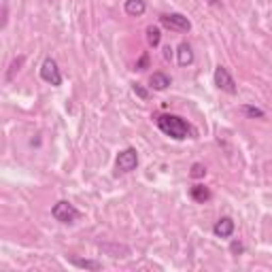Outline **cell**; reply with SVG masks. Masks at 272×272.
I'll list each match as a JSON object with an SVG mask.
<instances>
[{"instance_id":"obj_7","label":"cell","mask_w":272,"mask_h":272,"mask_svg":"<svg viewBox=\"0 0 272 272\" xmlns=\"http://www.w3.org/2000/svg\"><path fill=\"white\" fill-rule=\"evenodd\" d=\"M100 253L111 255V257H126V255H130V247L119 245V243H105V245H100Z\"/></svg>"},{"instance_id":"obj_5","label":"cell","mask_w":272,"mask_h":272,"mask_svg":"<svg viewBox=\"0 0 272 272\" xmlns=\"http://www.w3.org/2000/svg\"><path fill=\"white\" fill-rule=\"evenodd\" d=\"M41 77H43V81H47L51 83V85H62V73H60V68H57V62L54 60V57H47V60L43 62V66H41Z\"/></svg>"},{"instance_id":"obj_8","label":"cell","mask_w":272,"mask_h":272,"mask_svg":"<svg viewBox=\"0 0 272 272\" xmlns=\"http://www.w3.org/2000/svg\"><path fill=\"white\" fill-rule=\"evenodd\" d=\"M213 232H215V236H219V238H230L232 234H234V221H232L230 217H221L215 223Z\"/></svg>"},{"instance_id":"obj_12","label":"cell","mask_w":272,"mask_h":272,"mask_svg":"<svg viewBox=\"0 0 272 272\" xmlns=\"http://www.w3.org/2000/svg\"><path fill=\"white\" fill-rule=\"evenodd\" d=\"M190 193H191V198L196 200V202H200V204L209 202V200H211V196H213V193H211V190H209V187H204V185H193Z\"/></svg>"},{"instance_id":"obj_16","label":"cell","mask_w":272,"mask_h":272,"mask_svg":"<svg viewBox=\"0 0 272 272\" xmlns=\"http://www.w3.org/2000/svg\"><path fill=\"white\" fill-rule=\"evenodd\" d=\"M190 174H191L193 179H202L204 174H206V168H204L202 164H193V166H191V172H190Z\"/></svg>"},{"instance_id":"obj_2","label":"cell","mask_w":272,"mask_h":272,"mask_svg":"<svg viewBox=\"0 0 272 272\" xmlns=\"http://www.w3.org/2000/svg\"><path fill=\"white\" fill-rule=\"evenodd\" d=\"M51 215H54L60 223H73V221H77V219L81 217V213L75 209V204L62 200V202H57L54 209H51Z\"/></svg>"},{"instance_id":"obj_18","label":"cell","mask_w":272,"mask_h":272,"mask_svg":"<svg viewBox=\"0 0 272 272\" xmlns=\"http://www.w3.org/2000/svg\"><path fill=\"white\" fill-rule=\"evenodd\" d=\"M22 64H24V57H19V60H15V62H13V66H11V73H9V77H6V79H13V75H15V70H19V66H22Z\"/></svg>"},{"instance_id":"obj_6","label":"cell","mask_w":272,"mask_h":272,"mask_svg":"<svg viewBox=\"0 0 272 272\" xmlns=\"http://www.w3.org/2000/svg\"><path fill=\"white\" fill-rule=\"evenodd\" d=\"M215 85L219 89H223V92H228V94H236L238 92L236 81L232 79V75L228 73V68H225V66H217L215 68Z\"/></svg>"},{"instance_id":"obj_1","label":"cell","mask_w":272,"mask_h":272,"mask_svg":"<svg viewBox=\"0 0 272 272\" xmlns=\"http://www.w3.org/2000/svg\"><path fill=\"white\" fill-rule=\"evenodd\" d=\"M155 124L166 136H170L174 140H185V138H196V130L187 124L185 119L177 117V115H158Z\"/></svg>"},{"instance_id":"obj_11","label":"cell","mask_w":272,"mask_h":272,"mask_svg":"<svg viewBox=\"0 0 272 272\" xmlns=\"http://www.w3.org/2000/svg\"><path fill=\"white\" fill-rule=\"evenodd\" d=\"M177 57H179V64L181 66H190V64L193 62V51L187 43H181L179 49H177Z\"/></svg>"},{"instance_id":"obj_20","label":"cell","mask_w":272,"mask_h":272,"mask_svg":"<svg viewBox=\"0 0 272 272\" xmlns=\"http://www.w3.org/2000/svg\"><path fill=\"white\" fill-rule=\"evenodd\" d=\"M230 251H232V253H234V255H238V253H243V251H245V247H243L241 243H232Z\"/></svg>"},{"instance_id":"obj_21","label":"cell","mask_w":272,"mask_h":272,"mask_svg":"<svg viewBox=\"0 0 272 272\" xmlns=\"http://www.w3.org/2000/svg\"><path fill=\"white\" fill-rule=\"evenodd\" d=\"M206 2H209V4H215V6H219V4H221V0H206Z\"/></svg>"},{"instance_id":"obj_9","label":"cell","mask_w":272,"mask_h":272,"mask_svg":"<svg viewBox=\"0 0 272 272\" xmlns=\"http://www.w3.org/2000/svg\"><path fill=\"white\" fill-rule=\"evenodd\" d=\"M145 11H147L145 0H126V13L128 15L140 17V15H145Z\"/></svg>"},{"instance_id":"obj_15","label":"cell","mask_w":272,"mask_h":272,"mask_svg":"<svg viewBox=\"0 0 272 272\" xmlns=\"http://www.w3.org/2000/svg\"><path fill=\"white\" fill-rule=\"evenodd\" d=\"M243 113L245 115H249V117H257V119H262L264 117V111L262 109H257V107H251V105H243Z\"/></svg>"},{"instance_id":"obj_4","label":"cell","mask_w":272,"mask_h":272,"mask_svg":"<svg viewBox=\"0 0 272 272\" xmlns=\"http://www.w3.org/2000/svg\"><path fill=\"white\" fill-rule=\"evenodd\" d=\"M162 26H166L168 30H174V32H190L191 24L190 19L185 15H181V13H170V15H162L160 17Z\"/></svg>"},{"instance_id":"obj_19","label":"cell","mask_w":272,"mask_h":272,"mask_svg":"<svg viewBox=\"0 0 272 272\" xmlns=\"http://www.w3.org/2000/svg\"><path fill=\"white\" fill-rule=\"evenodd\" d=\"M147 64H149V55L145 54V55H142L140 60H138V64H136V68H138V70H145V68H147Z\"/></svg>"},{"instance_id":"obj_10","label":"cell","mask_w":272,"mask_h":272,"mask_svg":"<svg viewBox=\"0 0 272 272\" xmlns=\"http://www.w3.org/2000/svg\"><path fill=\"white\" fill-rule=\"evenodd\" d=\"M149 85L153 89H158V92H164V89L170 85V77L164 75V73H153L151 79H149Z\"/></svg>"},{"instance_id":"obj_13","label":"cell","mask_w":272,"mask_h":272,"mask_svg":"<svg viewBox=\"0 0 272 272\" xmlns=\"http://www.w3.org/2000/svg\"><path fill=\"white\" fill-rule=\"evenodd\" d=\"M70 262L77 268H85V270H102V264L96 260H79V257H70Z\"/></svg>"},{"instance_id":"obj_14","label":"cell","mask_w":272,"mask_h":272,"mask_svg":"<svg viewBox=\"0 0 272 272\" xmlns=\"http://www.w3.org/2000/svg\"><path fill=\"white\" fill-rule=\"evenodd\" d=\"M147 41L151 47H158L160 41H162V34H160V28L158 26H149L147 28Z\"/></svg>"},{"instance_id":"obj_3","label":"cell","mask_w":272,"mask_h":272,"mask_svg":"<svg viewBox=\"0 0 272 272\" xmlns=\"http://www.w3.org/2000/svg\"><path fill=\"white\" fill-rule=\"evenodd\" d=\"M115 166H117V172H132L136 170V166H138V153H136V149H124L119 155H117V162H115Z\"/></svg>"},{"instance_id":"obj_17","label":"cell","mask_w":272,"mask_h":272,"mask_svg":"<svg viewBox=\"0 0 272 272\" xmlns=\"http://www.w3.org/2000/svg\"><path fill=\"white\" fill-rule=\"evenodd\" d=\"M132 89H134V94H136V96H140L142 100H147V98H149V92H147V89L142 87V85H138V83H134Z\"/></svg>"}]
</instances>
